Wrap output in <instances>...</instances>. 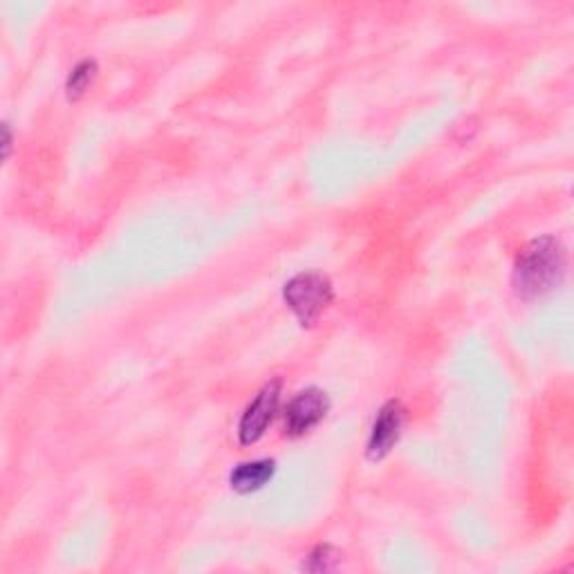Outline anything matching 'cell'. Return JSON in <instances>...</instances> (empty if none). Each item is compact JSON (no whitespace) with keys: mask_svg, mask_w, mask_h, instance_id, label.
Returning a JSON list of instances; mask_svg holds the SVG:
<instances>
[{"mask_svg":"<svg viewBox=\"0 0 574 574\" xmlns=\"http://www.w3.org/2000/svg\"><path fill=\"white\" fill-rule=\"evenodd\" d=\"M565 274V249L554 236H541L523 247L515 263V292L521 299H539L552 292Z\"/></svg>","mask_w":574,"mask_h":574,"instance_id":"cell-1","label":"cell"},{"mask_svg":"<svg viewBox=\"0 0 574 574\" xmlns=\"http://www.w3.org/2000/svg\"><path fill=\"white\" fill-rule=\"evenodd\" d=\"M288 307L296 314L303 328H312L335 299L333 283L322 272H301L292 277L283 288Z\"/></svg>","mask_w":574,"mask_h":574,"instance_id":"cell-2","label":"cell"},{"mask_svg":"<svg viewBox=\"0 0 574 574\" xmlns=\"http://www.w3.org/2000/svg\"><path fill=\"white\" fill-rule=\"evenodd\" d=\"M279 404H281V379H272L259 391V396L249 402V407L240 418L238 424L240 444L249 446L266 435L268 426L272 424L279 411Z\"/></svg>","mask_w":574,"mask_h":574,"instance_id":"cell-3","label":"cell"},{"mask_svg":"<svg viewBox=\"0 0 574 574\" xmlns=\"http://www.w3.org/2000/svg\"><path fill=\"white\" fill-rule=\"evenodd\" d=\"M331 409V398L326 391L322 389H305L301 393H296L288 409H285V429L290 435H305L307 431H312L318 422L326 418Z\"/></svg>","mask_w":574,"mask_h":574,"instance_id":"cell-4","label":"cell"},{"mask_svg":"<svg viewBox=\"0 0 574 574\" xmlns=\"http://www.w3.org/2000/svg\"><path fill=\"white\" fill-rule=\"evenodd\" d=\"M404 429V407L400 400H391L385 407L379 409L372 431H370V440H368V458L370 461H381L387 458L393 446L400 442Z\"/></svg>","mask_w":574,"mask_h":574,"instance_id":"cell-5","label":"cell"},{"mask_svg":"<svg viewBox=\"0 0 574 574\" xmlns=\"http://www.w3.org/2000/svg\"><path fill=\"white\" fill-rule=\"evenodd\" d=\"M277 472V463L274 461H251V463H242L238 465L231 476H229V485L234 491L238 494H251L259 491L261 487H266Z\"/></svg>","mask_w":574,"mask_h":574,"instance_id":"cell-6","label":"cell"},{"mask_svg":"<svg viewBox=\"0 0 574 574\" xmlns=\"http://www.w3.org/2000/svg\"><path fill=\"white\" fill-rule=\"evenodd\" d=\"M97 77V63L93 58H86L82 61L79 66L71 73L68 77V84H66V90H68V99L71 101H77L86 95V90L90 88V84L95 82Z\"/></svg>","mask_w":574,"mask_h":574,"instance_id":"cell-7","label":"cell"},{"mask_svg":"<svg viewBox=\"0 0 574 574\" xmlns=\"http://www.w3.org/2000/svg\"><path fill=\"white\" fill-rule=\"evenodd\" d=\"M339 556L342 554L333 545H318L312 550V554L307 556V563H303V567L310 572H328V570L337 567Z\"/></svg>","mask_w":574,"mask_h":574,"instance_id":"cell-8","label":"cell"},{"mask_svg":"<svg viewBox=\"0 0 574 574\" xmlns=\"http://www.w3.org/2000/svg\"><path fill=\"white\" fill-rule=\"evenodd\" d=\"M3 131H6V158H10V149H12V131H10V123H3Z\"/></svg>","mask_w":574,"mask_h":574,"instance_id":"cell-9","label":"cell"}]
</instances>
